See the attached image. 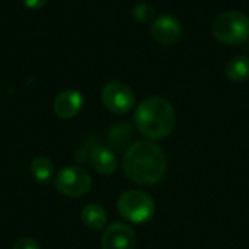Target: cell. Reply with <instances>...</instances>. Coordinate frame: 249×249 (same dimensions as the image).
Instances as JSON below:
<instances>
[{"instance_id":"obj_17","label":"cell","mask_w":249,"mask_h":249,"mask_svg":"<svg viewBox=\"0 0 249 249\" xmlns=\"http://www.w3.org/2000/svg\"><path fill=\"white\" fill-rule=\"evenodd\" d=\"M22 1L28 9H32V10L41 9L47 3V0H22Z\"/></svg>"},{"instance_id":"obj_9","label":"cell","mask_w":249,"mask_h":249,"mask_svg":"<svg viewBox=\"0 0 249 249\" xmlns=\"http://www.w3.org/2000/svg\"><path fill=\"white\" fill-rule=\"evenodd\" d=\"M83 107V96L80 92L74 89H67L60 92L53 104L54 114L63 120H69L76 117Z\"/></svg>"},{"instance_id":"obj_14","label":"cell","mask_w":249,"mask_h":249,"mask_svg":"<svg viewBox=\"0 0 249 249\" xmlns=\"http://www.w3.org/2000/svg\"><path fill=\"white\" fill-rule=\"evenodd\" d=\"M131 15L139 23H147L156 19V9L149 3H137L133 7Z\"/></svg>"},{"instance_id":"obj_16","label":"cell","mask_w":249,"mask_h":249,"mask_svg":"<svg viewBox=\"0 0 249 249\" xmlns=\"http://www.w3.org/2000/svg\"><path fill=\"white\" fill-rule=\"evenodd\" d=\"M12 249H41L38 242L34 241L32 238H22L19 239Z\"/></svg>"},{"instance_id":"obj_5","label":"cell","mask_w":249,"mask_h":249,"mask_svg":"<svg viewBox=\"0 0 249 249\" xmlns=\"http://www.w3.org/2000/svg\"><path fill=\"white\" fill-rule=\"evenodd\" d=\"M54 187L61 196L82 197L89 193L92 187V178L89 172L80 166H66L57 172Z\"/></svg>"},{"instance_id":"obj_1","label":"cell","mask_w":249,"mask_h":249,"mask_svg":"<svg viewBox=\"0 0 249 249\" xmlns=\"http://www.w3.org/2000/svg\"><path fill=\"white\" fill-rule=\"evenodd\" d=\"M123 166L125 175L133 182L153 185L165 178L168 172V159L156 143L140 140L127 149Z\"/></svg>"},{"instance_id":"obj_18","label":"cell","mask_w":249,"mask_h":249,"mask_svg":"<svg viewBox=\"0 0 249 249\" xmlns=\"http://www.w3.org/2000/svg\"><path fill=\"white\" fill-rule=\"evenodd\" d=\"M248 48H249V45H248Z\"/></svg>"},{"instance_id":"obj_8","label":"cell","mask_w":249,"mask_h":249,"mask_svg":"<svg viewBox=\"0 0 249 249\" xmlns=\"http://www.w3.org/2000/svg\"><path fill=\"white\" fill-rule=\"evenodd\" d=\"M150 34L156 42L162 45H172L181 38L182 28L174 16L162 15L152 22Z\"/></svg>"},{"instance_id":"obj_3","label":"cell","mask_w":249,"mask_h":249,"mask_svg":"<svg viewBox=\"0 0 249 249\" xmlns=\"http://www.w3.org/2000/svg\"><path fill=\"white\" fill-rule=\"evenodd\" d=\"M212 34L226 45L244 44L249 39V18L239 10L223 12L214 18Z\"/></svg>"},{"instance_id":"obj_6","label":"cell","mask_w":249,"mask_h":249,"mask_svg":"<svg viewBox=\"0 0 249 249\" xmlns=\"http://www.w3.org/2000/svg\"><path fill=\"white\" fill-rule=\"evenodd\" d=\"M101 99H102L104 107L117 115H124L130 112L136 102L133 90L127 85L117 82V80L108 82L102 88Z\"/></svg>"},{"instance_id":"obj_7","label":"cell","mask_w":249,"mask_h":249,"mask_svg":"<svg viewBox=\"0 0 249 249\" xmlns=\"http://www.w3.org/2000/svg\"><path fill=\"white\" fill-rule=\"evenodd\" d=\"M136 247V233L125 223H112L109 225L102 238V249H134Z\"/></svg>"},{"instance_id":"obj_13","label":"cell","mask_w":249,"mask_h":249,"mask_svg":"<svg viewBox=\"0 0 249 249\" xmlns=\"http://www.w3.org/2000/svg\"><path fill=\"white\" fill-rule=\"evenodd\" d=\"M31 174L38 182H50L54 178V165L47 156H36L31 162Z\"/></svg>"},{"instance_id":"obj_15","label":"cell","mask_w":249,"mask_h":249,"mask_svg":"<svg viewBox=\"0 0 249 249\" xmlns=\"http://www.w3.org/2000/svg\"><path fill=\"white\" fill-rule=\"evenodd\" d=\"M131 136V128L128 124L121 123L117 124L115 127H112V130L109 131V140L112 143H115L117 146H123Z\"/></svg>"},{"instance_id":"obj_12","label":"cell","mask_w":249,"mask_h":249,"mask_svg":"<svg viewBox=\"0 0 249 249\" xmlns=\"http://www.w3.org/2000/svg\"><path fill=\"white\" fill-rule=\"evenodd\" d=\"M226 76L229 80L242 83L249 79V57L236 55L226 66Z\"/></svg>"},{"instance_id":"obj_11","label":"cell","mask_w":249,"mask_h":249,"mask_svg":"<svg viewBox=\"0 0 249 249\" xmlns=\"http://www.w3.org/2000/svg\"><path fill=\"white\" fill-rule=\"evenodd\" d=\"M82 223L92 231H101L107 226V212L99 204H88L80 214Z\"/></svg>"},{"instance_id":"obj_4","label":"cell","mask_w":249,"mask_h":249,"mask_svg":"<svg viewBox=\"0 0 249 249\" xmlns=\"http://www.w3.org/2000/svg\"><path fill=\"white\" fill-rule=\"evenodd\" d=\"M117 210L123 219L131 223H146L155 214V201L153 198L139 190H130L121 194L117 201Z\"/></svg>"},{"instance_id":"obj_10","label":"cell","mask_w":249,"mask_h":249,"mask_svg":"<svg viewBox=\"0 0 249 249\" xmlns=\"http://www.w3.org/2000/svg\"><path fill=\"white\" fill-rule=\"evenodd\" d=\"M89 159H90V163L95 168V171L102 175L114 174L118 166L117 156L109 149L102 147V146L92 147V150L89 153Z\"/></svg>"},{"instance_id":"obj_2","label":"cell","mask_w":249,"mask_h":249,"mask_svg":"<svg viewBox=\"0 0 249 249\" xmlns=\"http://www.w3.org/2000/svg\"><path fill=\"white\" fill-rule=\"evenodd\" d=\"M177 123L172 104L162 96H150L140 102L134 112V124L137 130L152 140L168 137Z\"/></svg>"}]
</instances>
